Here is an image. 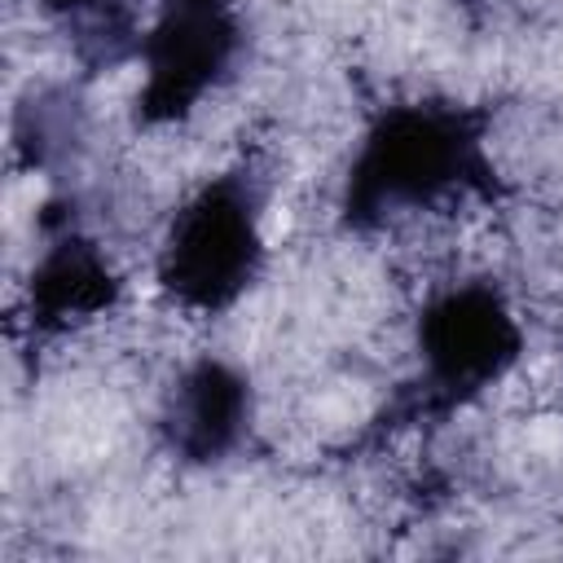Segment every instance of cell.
Segmentation results:
<instances>
[{
  "instance_id": "obj_2",
  "label": "cell",
  "mask_w": 563,
  "mask_h": 563,
  "mask_svg": "<svg viewBox=\"0 0 563 563\" xmlns=\"http://www.w3.org/2000/svg\"><path fill=\"white\" fill-rule=\"evenodd\" d=\"M264 198L255 176L220 172L202 180L176 211L158 246L163 295L194 312H229L264 273Z\"/></svg>"
},
{
  "instance_id": "obj_5",
  "label": "cell",
  "mask_w": 563,
  "mask_h": 563,
  "mask_svg": "<svg viewBox=\"0 0 563 563\" xmlns=\"http://www.w3.org/2000/svg\"><path fill=\"white\" fill-rule=\"evenodd\" d=\"M167 444L194 466L229 457L251 427V383L220 356L194 361L167 396Z\"/></svg>"
},
{
  "instance_id": "obj_3",
  "label": "cell",
  "mask_w": 563,
  "mask_h": 563,
  "mask_svg": "<svg viewBox=\"0 0 563 563\" xmlns=\"http://www.w3.org/2000/svg\"><path fill=\"white\" fill-rule=\"evenodd\" d=\"M523 356V325L493 282H449L418 312L422 405L457 409L497 387Z\"/></svg>"
},
{
  "instance_id": "obj_1",
  "label": "cell",
  "mask_w": 563,
  "mask_h": 563,
  "mask_svg": "<svg viewBox=\"0 0 563 563\" xmlns=\"http://www.w3.org/2000/svg\"><path fill=\"white\" fill-rule=\"evenodd\" d=\"M493 189L484 128L453 101L387 106L361 136L343 176V220L383 229Z\"/></svg>"
},
{
  "instance_id": "obj_7",
  "label": "cell",
  "mask_w": 563,
  "mask_h": 563,
  "mask_svg": "<svg viewBox=\"0 0 563 563\" xmlns=\"http://www.w3.org/2000/svg\"><path fill=\"white\" fill-rule=\"evenodd\" d=\"M35 4L62 18L66 26H75L84 53H92L97 62H119L136 44L128 0H35Z\"/></svg>"
},
{
  "instance_id": "obj_6",
  "label": "cell",
  "mask_w": 563,
  "mask_h": 563,
  "mask_svg": "<svg viewBox=\"0 0 563 563\" xmlns=\"http://www.w3.org/2000/svg\"><path fill=\"white\" fill-rule=\"evenodd\" d=\"M114 299H119V273L110 268V255L88 233L66 224L44 242L26 282V312L35 330L62 334L70 325L106 317Z\"/></svg>"
},
{
  "instance_id": "obj_4",
  "label": "cell",
  "mask_w": 563,
  "mask_h": 563,
  "mask_svg": "<svg viewBox=\"0 0 563 563\" xmlns=\"http://www.w3.org/2000/svg\"><path fill=\"white\" fill-rule=\"evenodd\" d=\"M242 53L238 0H158L136 40L141 92L136 114L150 128L185 123L211 92L224 88Z\"/></svg>"
}]
</instances>
